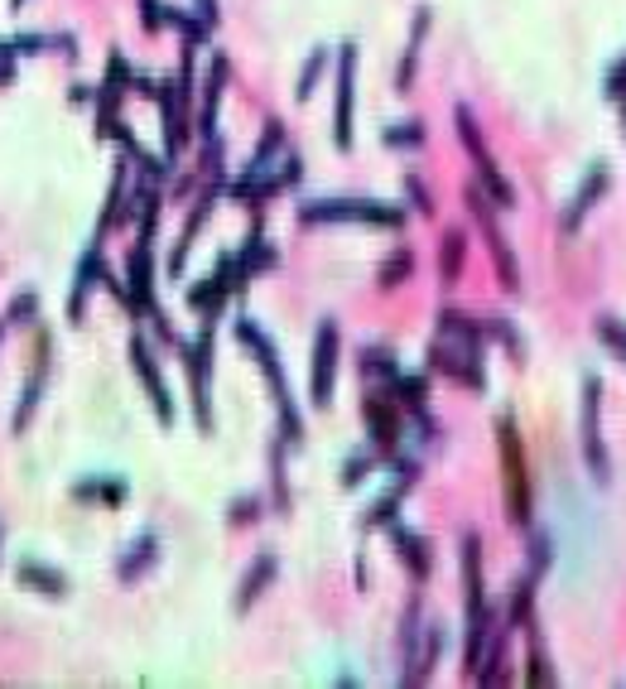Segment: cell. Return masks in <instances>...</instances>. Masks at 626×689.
<instances>
[{
	"instance_id": "cell-28",
	"label": "cell",
	"mask_w": 626,
	"mask_h": 689,
	"mask_svg": "<svg viewBox=\"0 0 626 689\" xmlns=\"http://www.w3.org/2000/svg\"><path fill=\"white\" fill-rule=\"evenodd\" d=\"M385 391H391L395 405L409 410V415H415V410H429V377H425V371H409V377L401 371V377L385 386Z\"/></svg>"
},
{
	"instance_id": "cell-2",
	"label": "cell",
	"mask_w": 626,
	"mask_h": 689,
	"mask_svg": "<svg viewBox=\"0 0 626 689\" xmlns=\"http://www.w3.org/2000/svg\"><path fill=\"white\" fill-rule=\"evenodd\" d=\"M299 222L304 227H328V222H371V227H401L405 213L385 208V203L371 198H304L299 203Z\"/></svg>"
},
{
	"instance_id": "cell-17",
	"label": "cell",
	"mask_w": 626,
	"mask_h": 689,
	"mask_svg": "<svg viewBox=\"0 0 626 689\" xmlns=\"http://www.w3.org/2000/svg\"><path fill=\"white\" fill-rule=\"evenodd\" d=\"M106 275V265H102V237H92L88 241V251H82V261H78V271H72V295H68V323H78L82 319V309H88V295H92V285Z\"/></svg>"
},
{
	"instance_id": "cell-27",
	"label": "cell",
	"mask_w": 626,
	"mask_h": 689,
	"mask_svg": "<svg viewBox=\"0 0 626 689\" xmlns=\"http://www.w3.org/2000/svg\"><path fill=\"white\" fill-rule=\"evenodd\" d=\"M463 261H467V232H463V227H449L443 241H439V275H443V285H457Z\"/></svg>"
},
{
	"instance_id": "cell-9",
	"label": "cell",
	"mask_w": 626,
	"mask_h": 689,
	"mask_svg": "<svg viewBox=\"0 0 626 689\" xmlns=\"http://www.w3.org/2000/svg\"><path fill=\"white\" fill-rule=\"evenodd\" d=\"M467 208H473L477 227H482V237H487V246H491V261H497V275H501V285L515 295V289H521V261H515L511 241L501 237L497 217H491V208H497V203L487 198V188H482V184H473V188H467Z\"/></svg>"
},
{
	"instance_id": "cell-36",
	"label": "cell",
	"mask_w": 626,
	"mask_h": 689,
	"mask_svg": "<svg viewBox=\"0 0 626 689\" xmlns=\"http://www.w3.org/2000/svg\"><path fill=\"white\" fill-rule=\"evenodd\" d=\"M323 68H328V48H313V54H309V64H304V72H299V88H294L299 102H309V96L318 92Z\"/></svg>"
},
{
	"instance_id": "cell-1",
	"label": "cell",
	"mask_w": 626,
	"mask_h": 689,
	"mask_svg": "<svg viewBox=\"0 0 626 689\" xmlns=\"http://www.w3.org/2000/svg\"><path fill=\"white\" fill-rule=\"evenodd\" d=\"M236 337L256 353L260 361V371L270 377V391H275V405H280V434H285V444L294 449V444H304V425H299V410H294V395H289V377H285V361H280V347L265 337L251 319H236Z\"/></svg>"
},
{
	"instance_id": "cell-31",
	"label": "cell",
	"mask_w": 626,
	"mask_h": 689,
	"mask_svg": "<svg viewBox=\"0 0 626 689\" xmlns=\"http://www.w3.org/2000/svg\"><path fill=\"white\" fill-rule=\"evenodd\" d=\"M236 256L246 261V271H251V275H256V271H270V265L280 261V251H275L270 241H265V227L256 222V227H251V237L241 241V251H236Z\"/></svg>"
},
{
	"instance_id": "cell-16",
	"label": "cell",
	"mask_w": 626,
	"mask_h": 689,
	"mask_svg": "<svg viewBox=\"0 0 626 689\" xmlns=\"http://www.w3.org/2000/svg\"><path fill=\"white\" fill-rule=\"evenodd\" d=\"M602 193H607V164H593V169H588V179H583V184H578L573 188V198H569V208H564L559 213V237H573L578 232V227H583V217L588 213H593V203L602 198Z\"/></svg>"
},
{
	"instance_id": "cell-25",
	"label": "cell",
	"mask_w": 626,
	"mask_h": 689,
	"mask_svg": "<svg viewBox=\"0 0 626 689\" xmlns=\"http://www.w3.org/2000/svg\"><path fill=\"white\" fill-rule=\"evenodd\" d=\"M217 193L222 188H208L198 198V213L184 222V232H178V246H174V256H169V275H184V261H188V251H193V241H198V232L208 227V217H212V208H217Z\"/></svg>"
},
{
	"instance_id": "cell-6",
	"label": "cell",
	"mask_w": 626,
	"mask_h": 689,
	"mask_svg": "<svg viewBox=\"0 0 626 689\" xmlns=\"http://www.w3.org/2000/svg\"><path fill=\"white\" fill-rule=\"evenodd\" d=\"M578 444H583L593 478L612 482V458H607V444H602V381L593 371H583V395H578Z\"/></svg>"
},
{
	"instance_id": "cell-26",
	"label": "cell",
	"mask_w": 626,
	"mask_h": 689,
	"mask_svg": "<svg viewBox=\"0 0 626 689\" xmlns=\"http://www.w3.org/2000/svg\"><path fill=\"white\" fill-rule=\"evenodd\" d=\"M15 574H20L24 588H34V594H48V598H63L68 594V574L54 570V564H44V560H20Z\"/></svg>"
},
{
	"instance_id": "cell-12",
	"label": "cell",
	"mask_w": 626,
	"mask_h": 689,
	"mask_svg": "<svg viewBox=\"0 0 626 689\" xmlns=\"http://www.w3.org/2000/svg\"><path fill=\"white\" fill-rule=\"evenodd\" d=\"M361 420H367V434H371V453L395 458V449H401V405H395V395L371 391L361 401Z\"/></svg>"
},
{
	"instance_id": "cell-39",
	"label": "cell",
	"mask_w": 626,
	"mask_h": 689,
	"mask_svg": "<svg viewBox=\"0 0 626 689\" xmlns=\"http://www.w3.org/2000/svg\"><path fill=\"white\" fill-rule=\"evenodd\" d=\"M371 463H376V453H371V449L343 458V473H337V482H343V487H361V482H367V473H371Z\"/></svg>"
},
{
	"instance_id": "cell-19",
	"label": "cell",
	"mask_w": 626,
	"mask_h": 689,
	"mask_svg": "<svg viewBox=\"0 0 626 689\" xmlns=\"http://www.w3.org/2000/svg\"><path fill=\"white\" fill-rule=\"evenodd\" d=\"M227 78H232V64H227V54H217L208 64V78H202V112H198V136L202 140L217 136V106H222Z\"/></svg>"
},
{
	"instance_id": "cell-43",
	"label": "cell",
	"mask_w": 626,
	"mask_h": 689,
	"mask_svg": "<svg viewBox=\"0 0 626 689\" xmlns=\"http://www.w3.org/2000/svg\"><path fill=\"white\" fill-rule=\"evenodd\" d=\"M598 337L612 347V353H622V357H626V329H622L617 319H612V313H602V319H598Z\"/></svg>"
},
{
	"instance_id": "cell-46",
	"label": "cell",
	"mask_w": 626,
	"mask_h": 689,
	"mask_svg": "<svg viewBox=\"0 0 626 689\" xmlns=\"http://www.w3.org/2000/svg\"><path fill=\"white\" fill-rule=\"evenodd\" d=\"M198 20L208 24V30H217V24H222V5H217V0H198Z\"/></svg>"
},
{
	"instance_id": "cell-29",
	"label": "cell",
	"mask_w": 626,
	"mask_h": 689,
	"mask_svg": "<svg viewBox=\"0 0 626 689\" xmlns=\"http://www.w3.org/2000/svg\"><path fill=\"white\" fill-rule=\"evenodd\" d=\"M280 150H285V120H280V116H270V120H265V130H260V145L251 150L246 169H251V174H265V169H270V160H275Z\"/></svg>"
},
{
	"instance_id": "cell-37",
	"label": "cell",
	"mask_w": 626,
	"mask_h": 689,
	"mask_svg": "<svg viewBox=\"0 0 626 689\" xmlns=\"http://www.w3.org/2000/svg\"><path fill=\"white\" fill-rule=\"evenodd\" d=\"M5 319H10V329H30V323L39 319V295H34V289H20V295L10 299Z\"/></svg>"
},
{
	"instance_id": "cell-10",
	"label": "cell",
	"mask_w": 626,
	"mask_h": 689,
	"mask_svg": "<svg viewBox=\"0 0 626 689\" xmlns=\"http://www.w3.org/2000/svg\"><path fill=\"white\" fill-rule=\"evenodd\" d=\"M357 44H343L337 54V96H333V145L337 150H352L357 130Z\"/></svg>"
},
{
	"instance_id": "cell-42",
	"label": "cell",
	"mask_w": 626,
	"mask_h": 689,
	"mask_svg": "<svg viewBox=\"0 0 626 689\" xmlns=\"http://www.w3.org/2000/svg\"><path fill=\"white\" fill-rule=\"evenodd\" d=\"M405 198H409V208H415V213L433 217V193H429V184H425L419 174H409V179H405Z\"/></svg>"
},
{
	"instance_id": "cell-3",
	"label": "cell",
	"mask_w": 626,
	"mask_h": 689,
	"mask_svg": "<svg viewBox=\"0 0 626 689\" xmlns=\"http://www.w3.org/2000/svg\"><path fill=\"white\" fill-rule=\"evenodd\" d=\"M497 453H501V473H506V506H511V521L525 526L530 521V468H525V449L515 420L501 415L497 420Z\"/></svg>"
},
{
	"instance_id": "cell-50",
	"label": "cell",
	"mask_w": 626,
	"mask_h": 689,
	"mask_svg": "<svg viewBox=\"0 0 626 689\" xmlns=\"http://www.w3.org/2000/svg\"><path fill=\"white\" fill-rule=\"evenodd\" d=\"M0 546H5V530H0Z\"/></svg>"
},
{
	"instance_id": "cell-49",
	"label": "cell",
	"mask_w": 626,
	"mask_h": 689,
	"mask_svg": "<svg viewBox=\"0 0 626 689\" xmlns=\"http://www.w3.org/2000/svg\"><path fill=\"white\" fill-rule=\"evenodd\" d=\"M10 10H24V0H10Z\"/></svg>"
},
{
	"instance_id": "cell-30",
	"label": "cell",
	"mask_w": 626,
	"mask_h": 689,
	"mask_svg": "<svg viewBox=\"0 0 626 689\" xmlns=\"http://www.w3.org/2000/svg\"><path fill=\"white\" fill-rule=\"evenodd\" d=\"M15 54H63L72 58L78 54V39L72 34H20V39H10Z\"/></svg>"
},
{
	"instance_id": "cell-35",
	"label": "cell",
	"mask_w": 626,
	"mask_h": 689,
	"mask_svg": "<svg viewBox=\"0 0 626 689\" xmlns=\"http://www.w3.org/2000/svg\"><path fill=\"white\" fill-rule=\"evenodd\" d=\"M409 275H415V256H409V251L401 246L391 261H381V271H376V285H381V289H401V285L409 280Z\"/></svg>"
},
{
	"instance_id": "cell-4",
	"label": "cell",
	"mask_w": 626,
	"mask_h": 689,
	"mask_svg": "<svg viewBox=\"0 0 626 689\" xmlns=\"http://www.w3.org/2000/svg\"><path fill=\"white\" fill-rule=\"evenodd\" d=\"M453 120H457V140L467 145V154H473V164H477V184L487 188V198L497 203L501 213H511V208H515V188L506 184L501 164L491 160V150H487V136H482V130H477V116L467 112V106H457V112H453Z\"/></svg>"
},
{
	"instance_id": "cell-8",
	"label": "cell",
	"mask_w": 626,
	"mask_h": 689,
	"mask_svg": "<svg viewBox=\"0 0 626 689\" xmlns=\"http://www.w3.org/2000/svg\"><path fill=\"white\" fill-rule=\"evenodd\" d=\"M337 357H343V333L333 319L318 323L313 333V361H309V401L318 410L333 405V386H337Z\"/></svg>"
},
{
	"instance_id": "cell-15",
	"label": "cell",
	"mask_w": 626,
	"mask_h": 689,
	"mask_svg": "<svg viewBox=\"0 0 626 689\" xmlns=\"http://www.w3.org/2000/svg\"><path fill=\"white\" fill-rule=\"evenodd\" d=\"M275 574H280V554H275V550H260L256 560H251V570L241 574V588H236V598H232V612H236V618H246V612L256 608L265 594H270Z\"/></svg>"
},
{
	"instance_id": "cell-11",
	"label": "cell",
	"mask_w": 626,
	"mask_h": 689,
	"mask_svg": "<svg viewBox=\"0 0 626 689\" xmlns=\"http://www.w3.org/2000/svg\"><path fill=\"white\" fill-rule=\"evenodd\" d=\"M246 280H251L246 261H241V256H222V261H217V271L208 275V280L188 289V309H198V313H217V309H222L227 299H232Z\"/></svg>"
},
{
	"instance_id": "cell-13",
	"label": "cell",
	"mask_w": 626,
	"mask_h": 689,
	"mask_svg": "<svg viewBox=\"0 0 626 689\" xmlns=\"http://www.w3.org/2000/svg\"><path fill=\"white\" fill-rule=\"evenodd\" d=\"M130 64H126V54H116L106 58V78H102V88H96V136L102 140H112V130H116V106H120V92L130 88Z\"/></svg>"
},
{
	"instance_id": "cell-14",
	"label": "cell",
	"mask_w": 626,
	"mask_h": 689,
	"mask_svg": "<svg viewBox=\"0 0 626 689\" xmlns=\"http://www.w3.org/2000/svg\"><path fill=\"white\" fill-rule=\"evenodd\" d=\"M130 367H136V377L144 386V395H150V405H154V415H160V425L169 429L174 425V401H169V386L160 377V367H154V353H150V343L136 333L130 337Z\"/></svg>"
},
{
	"instance_id": "cell-34",
	"label": "cell",
	"mask_w": 626,
	"mask_h": 689,
	"mask_svg": "<svg viewBox=\"0 0 626 689\" xmlns=\"http://www.w3.org/2000/svg\"><path fill=\"white\" fill-rule=\"evenodd\" d=\"M482 333H487L491 343H506V353H511L515 361H525V337L515 333V323H511V319H501V313H497V319L482 323Z\"/></svg>"
},
{
	"instance_id": "cell-18",
	"label": "cell",
	"mask_w": 626,
	"mask_h": 689,
	"mask_svg": "<svg viewBox=\"0 0 626 689\" xmlns=\"http://www.w3.org/2000/svg\"><path fill=\"white\" fill-rule=\"evenodd\" d=\"M429 24H433V10H429V5H419V10H415V20H409V34H405L401 68H395V92H415V68H419V54H425Z\"/></svg>"
},
{
	"instance_id": "cell-21",
	"label": "cell",
	"mask_w": 626,
	"mask_h": 689,
	"mask_svg": "<svg viewBox=\"0 0 626 689\" xmlns=\"http://www.w3.org/2000/svg\"><path fill=\"white\" fill-rule=\"evenodd\" d=\"M126 289H130V305L136 313H144L154 305V265H150V241H136L130 246V261H126Z\"/></svg>"
},
{
	"instance_id": "cell-47",
	"label": "cell",
	"mask_w": 626,
	"mask_h": 689,
	"mask_svg": "<svg viewBox=\"0 0 626 689\" xmlns=\"http://www.w3.org/2000/svg\"><path fill=\"white\" fill-rule=\"evenodd\" d=\"M15 82V64H0V88H10Z\"/></svg>"
},
{
	"instance_id": "cell-23",
	"label": "cell",
	"mask_w": 626,
	"mask_h": 689,
	"mask_svg": "<svg viewBox=\"0 0 626 689\" xmlns=\"http://www.w3.org/2000/svg\"><path fill=\"white\" fill-rule=\"evenodd\" d=\"M154 564H160V536H154V530H144L136 546H130L116 560V578H120V584H140V578L150 574Z\"/></svg>"
},
{
	"instance_id": "cell-20",
	"label": "cell",
	"mask_w": 626,
	"mask_h": 689,
	"mask_svg": "<svg viewBox=\"0 0 626 689\" xmlns=\"http://www.w3.org/2000/svg\"><path fill=\"white\" fill-rule=\"evenodd\" d=\"M391 540H395V554H401V564L409 570L415 584H425L433 574V546L429 536H419V530H405V526H391Z\"/></svg>"
},
{
	"instance_id": "cell-40",
	"label": "cell",
	"mask_w": 626,
	"mask_h": 689,
	"mask_svg": "<svg viewBox=\"0 0 626 689\" xmlns=\"http://www.w3.org/2000/svg\"><path fill=\"white\" fill-rule=\"evenodd\" d=\"M401 502H405V487H401V482H391V492H385V497L371 506L367 526H371V530H376V526H391V521H395V506H401Z\"/></svg>"
},
{
	"instance_id": "cell-48",
	"label": "cell",
	"mask_w": 626,
	"mask_h": 689,
	"mask_svg": "<svg viewBox=\"0 0 626 689\" xmlns=\"http://www.w3.org/2000/svg\"><path fill=\"white\" fill-rule=\"evenodd\" d=\"M5 333H10V319H5V313H0V343H5Z\"/></svg>"
},
{
	"instance_id": "cell-24",
	"label": "cell",
	"mask_w": 626,
	"mask_h": 689,
	"mask_svg": "<svg viewBox=\"0 0 626 689\" xmlns=\"http://www.w3.org/2000/svg\"><path fill=\"white\" fill-rule=\"evenodd\" d=\"M44 381H48V333H39V361H34L30 381H24V395H20V410H15V420H10V429H15V434H24L34 405L44 401Z\"/></svg>"
},
{
	"instance_id": "cell-45",
	"label": "cell",
	"mask_w": 626,
	"mask_h": 689,
	"mask_svg": "<svg viewBox=\"0 0 626 689\" xmlns=\"http://www.w3.org/2000/svg\"><path fill=\"white\" fill-rule=\"evenodd\" d=\"M164 15H169L164 0H140V24H144V30H164Z\"/></svg>"
},
{
	"instance_id": "cell-32",
	"label": "cell",
	"mask_w": 626,
	"mask_h": 689,
	"mask_svg": "<svg viewBox=\"0 0 626 689\" xmlns=\"http://www.w3.org/2000/svg\"><path fill=\"white\" fill-rule=\"evenodd\" d=\"M425 140H429L425 120H395V126H381L385 150H425Z\"/></svg>"
},
{
	"instance_id": "cell-41",
	"label": "cell",
	"mask_w": 626,
	"mask_h": 689,
	"mask_svg": "<svg viewBox=\"0 0 626 689\" xmlns=\"http://www.w3.org/2000/svg\"><path fill=\"white\" fill-rule=\"evenodd\" d=\"M251 521H260V497H256V492L227 502V526H251Z\"/></svg>"
},
{
	"instance_id": "cell-38",
	"label": "cell",
	"mask_w": 626,
	"mask_h": 689,
	"mask_svg": "<svg viewBox=\"0 0 626 689\" xmlns=\"http://www.w3.org/2000/svg\"><path fill=\"white\" fill-rule=\"evenodd\" d=\"M530 632V627H525ZM525 656H530V685H554L559 675L549 670V656H545V646H540V636L530 632V646H525Z\"/></svg>"
},
{
	"instance_id": "cell-44",
	"label": "cell",
	"mask_w": 626,
	"mask_h": 689,
	"mask_svg": "<svg viewBox=\"0 0 626 689\" xmlns=\"http://www.w3.org/2000/svg\"><path fill=\"white\" fill-rule=\"evenodd\" d=\"M78 497H102V502H120L126 497V482H82V487H72Z\"/></svg>"
},
{
	"instance_id": "cell-7",
	"label": "cell",
	"mask_w": 626,
	"mask_h": 689,
	"mask_svg": "<svg viewBox=\"0 0 626 689\" xmlns=\"http://www.w3.org/2000/svg\"><path fill=\"white\" fill-rule=\"evenodd\" d=\"M212 333H217V313H208L198 343L184 347V367H188V386H193V420L198 429H212Z\"/></svg>"
},
{
	"instance_id": "cell-22",
	"label": "cell",
	"mask_w": 626,
	"mask_h": 689,
	"mask_svg": "<svg viewBox=\"0 0 626 689\" xmlns=\"http://www.w3.org/2000/svg\"><path fill=\"white\" fill-rule=\"evenodd\" d=\"M136 193H130V160H116V174H112V188H106V208H102V222H96V237H106L112 222H126L136 213Z\"/></svg>"
},
{
	"instance_id": "cell-33",
	"label": "cell",
	"mask_w": 626,
	"mask_h": 689,
	"mask_svg": "<svg viewBox=\"0 0 626 689\" xmlns=\"http://www.w3.org/2000/svg\"><path fill=\"white\" fill-rule=\"evenodd\" d=\"M357 367H361V377H367V381H381V377H385V386L401 377V367H395L391 347H385V353H381V347H367V353L357 357Z\"/></svg>"
},
{
	"instance_id": "cell-5",
	"label": "cell",
	"mask_w": 626,
	"mask_h": 689,
	"mask_svg": "<svg viewBox=\"0 0 626 689\" xmlns=\"http://www.w3.org/2000/svg\"><path fill=\"white\" fill-rule=\"evenodd\" d=\"M429 367L443 371L449 381L467 386V391H487V367H482V343H467V337L439 333L429 347Z\"/></svg>"
}]
</instances>
